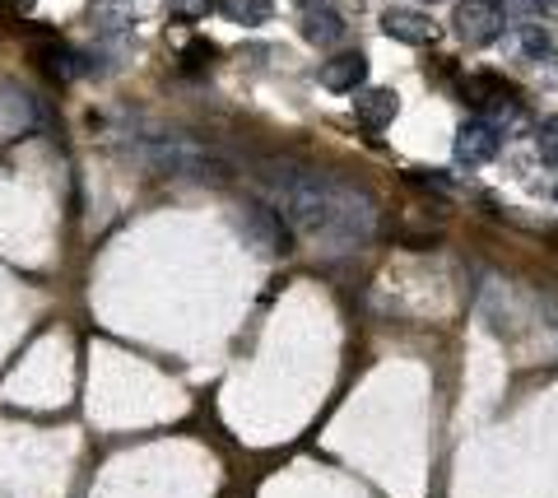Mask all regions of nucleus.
<instances>
[{"label": "nucleus", "mask_w": 558, "mask_h": 498, "mask_svg": "<svg viewBox=\"0 0 558 498\" xmlns=\"http://www.w3.org/2000/svg\"><path fill=\"white\" fill-rule=\"evenodd\" d=\"M284 224L303 238L363 243L377 229V205L368 192L330 178H299L284 186Z\"/></svg>", "instance_id": "nucleus-1"}, {"label": "nucleus", "mask_w": 558, "mask_h": 498, "mask_svg": "<svg viewBox=\"0 0 558 498\" xmlns=\"http://www.w3.org/2000/svg\"><path fill=\"white\" fill-rule=\"evenodd\" d=\"M149 163L159 168L168 178H182V182H209L219 186L229 178V168H223L215 154L201 149V145H186V141H168V145H154L149 149Z\"/></svg>", "instance_id": "nucleus-2"}, {"label": "nucleus", "mask_w": 558, "mask_h": 498, "mask_svg": "<svg viewBox=\"0 0 558 498\" xmlns=\"http://www.w3.org/2000/svg\"><path fill=\"white\" fill-rule=\"evenodd\" d=\"M451 28H457V38L465 47H488L508 28V10L498 0H461L457 14H451Z\"/></svg>", "instance_id": "nucleus-3"}, {"label": "nucleus", "mask_w": 558, "mask_h": 498, "mask_svg": "<svg viewBox=\"0 0 558 498\" xmlns=\"http://www.w3.org/2000/svg\"><path fill=\"white\" fill-rule=\"evenodd\" d=\"M238 229H242V238H247L260 256H289V243H293L289 224H284V215H279V210H270V205L247 201V205H242Z\"/></svg>", "instance_id": "nucleus-4"}, {"label": "nucleus", "mask_w": 558, "mask_h": 498, "mask_svg": "<svg viewBox=\"0 0 558 498\" xmlns=\"http://www.w3.org/2000/svg\"><path fill=\"white\" fill-rule=\"evenodd\" d=\"M502 149V131L494 122H484V117H470V122H461L457 131V163L465 168H484L494 163Z\"/></svg>", "instance_id": "nucleus-5"}, {"label": "nucleus", "mask_w": 558, "mask_h": 498, "mask_svg": "<svg viewBox=\"0 0 558 498\" xmlns=\"http://www.w3.org/2000/svg\"><path fill=\"white\" fill-rule=\"evenodd\" d=\"M461 98L465 102H475L480 117L488 112H517V94H512V84L502 80V75H465L461 80Z\"/></svg>", "instance_id": "nucleus-6"}, {"label": "nucleus", "mask_w": 558, "mask_h": 498, "mask_svg": "<svg viewBox=\"0 0 558 498\" xmlns=\"http://www.w3.org/2000/svg\"><path fill=\"white\" fill-rule=\"evenodd\" d=\"M381 33L405 47H428L433 38H438V24L428 20L424 10H410V5H391L387 14H381Z\"/></svg>", "instance_id": "nucleus-7"}, {"label": "nucleus", "mask_w": 558, "mask_h": 498, "mask_svg": "<svg viewBox=\"0 0 558 498\" xmlns=\"http://www.w3.org/2000/svg\"><path fill=\"white\" fill-rule=\"evenodd\" d=\"M317 80L330 94H354V89H363V80H368V57H363V51H340V57H330L322 65Z\"/></svg>", "instance_id": "nucleus-8"}, {"label": "nucleus", "mask_w": 558, "mask_h": 498, "mask_svg": "<svg viewBox=\"0 0 558 498\" xmlns=\"http://www.w3.org/2000/svg\"><path fill=\"white\" fill-rule=\"evenodd\" d=\"M396 112H400V98H396V89H363L359 98H354V122L363 126V131H387L391 122H396Z\"/></svg>", "instance_id": "nucleus-9"}, {"label": "nucleus", "mask_w": 558, "mask_h": 498, "mask_svg": "<svg viewBox=\"0 0 558 498\" xmlns=\"http://www.w3.org/2000/svg\"><path fill=\"white\" fill-rule=\"evenodd\" d=\"M38 65L51 80H80L84 75V57L75 47H65V42H43L38 47Z\"/></svg>", "instance_id": "nucleus-10"}, {"label": "nucleus", "mask_w": 558, "mask_h": 498, "mask_svg": "<svg viewBox=\"0 0 558 498\" xmlns=\"http://www.w3.org/2000/svg\"><path fill=\"white\" fill-rule=\"evenodd\" d=\"M303 38H307L312 47H336V42L344 38V20H340L336 10H326V5L307 10V20H303Z\"/></svg>", "instance_id": "nucleus-11"}, {"label": "nucleus", "mask_w": 558, "mask_h": 498, "mask_svg": "<svg viewBox=\"0 0 558 498\" xmlns=\"http://www.w3.org/2000/svg\"><path fill=\"white\" fill-rule=\"evenodd\" d=\"M215 10L223 14L229 24H242V28H260L275 14V0H215Z\"/></svg>", "instance_id": "nucleus-12"}, {"label": "nucleus", "mask_w": 558, "mask_h": 498, "mask_svg": "<svg viewBox=\"0 0 558 498\" xmlns=\"http://www.w3.org/2000/svg\"><path fill=\"white\" fill-rule=\"evenodd\" d=\"M517 47H521V57L545 61V57H554V33L545 24H521L517 28Z\"/></svg>", "instance_id": "nucleus-13"}, {"label": "nucleus", "mask_w": 558, "mask_h": 498, "mask_svg": "<svg viewBox=\"0 0 558 498\" xmlns=\"http://www.w3.org/2000/svg\"><path fill=\"white\" fill-rule=\"evenodd\" d=\"M535 149H539V159L558 168V117H545V122H539V131H535Z\"/></svg>", "instance_id": "nucleus-14"}, {"label": "nucleus", "mask_w": 558, "mask_h": 498, "mask_svg": "<svg viewBox=\"0 0 558 498\" xmlns=\"http://www.w3.org/2000/svg\"><path fill=\"white\" fill-rule=\"evenodd\" d=\"M168 10L178 14V20H186V24H196V20H205V14L215 10V0H168Z\"/></svg>", "instance_id": "nucleus-15"}, {"label": "nucleus", "mask_w": 558, "mask_h": 498, "mask_svg": "<svg viewBox=\"0 0 558 498\" xmlns=\"http://www.w3.org/2000/svg\"><path fill=\"white\" fill-rule=\"evenodd\" d=\"M5 5H14V10H20V14H28L33 5H38V0H5Z\"/></svg>", "instance_id": "nucleus-16"}, {"label": "nucleus", "mask_w": 558, "mask_h": 498, "mask_svg": "<svg viewBox=\"0 0 558 498\" xmlns=\"http://www.w3.org/2000/svg\"><path fill=\"white\" fill-rule=\"evenodd\" d=\"M303 5H312V0H303Z\"/></svg>", "instance_id": "nucleus-17"}]
</instances>
